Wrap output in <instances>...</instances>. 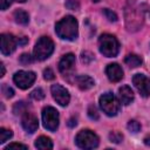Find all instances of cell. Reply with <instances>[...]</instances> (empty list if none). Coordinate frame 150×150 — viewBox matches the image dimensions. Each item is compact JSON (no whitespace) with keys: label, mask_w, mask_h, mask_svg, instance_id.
<instances>
[{"label":"cell","mask_w":150,"mask_h":150,"mask_svg":"<svg viewBox=\"0 0 150 150\" xmlns=\"http://www.w3.org/2000/svg\"><path fill=\"white\" fill-rule=\"evenodd\" d=\"M35 79H36L35 73H33V71H26V70H19L13 76V80H14L15 84L19 88H21V89L29 88L34 83Z\"/></svg>","instance_id":"7"},{"label":"cell","mask_w":150,"mask_h":150,"mask_svg":"<svg viewBox=\"0 0 150 150\" xmlns=\"http://www.w3.org/2000/svg\"><path fill=\"white\" fill-rule=\"evenodd\" d=\"M0 68H1V74H0V76L2 77V76L5 75V66H4V63H0Z\"/></svg>","instance_id":"35"},{"label":"cell","mask_w":150,"mask_h":150,"mask_svg":"<svg viewBox=\"0 0 150 150\" xmlns=\"http://www.w3.org/2000/svg\"><path fill=\"white\" fill-rule=\"evenodd\" d=\"M118 95H120V100L123 104L128 105L134 101V91L129 86H122L118 89Z\"/></svg>","instance_id":"14"},{"label":"cell","mask_w":150,"mask_h":150,"mask_svg":"<svg viewBox=\"0 0 150 150\" xmlns=\"http://www.w3.org/2000/svg\"><path fill=\"white\" fill-rule=\"evenodd\" d=\"M88 116L91 118V120H98V112H97V109L95 105H89L88 108Z\"/></svg>","instance_id":"27"},{"label":"cell","mask_w":150,"mask_h":150,"mask_svg":"<svg viewBox=\"0 0 150 150\" xmlns=\"http://www.w3.org/2000/svg\"><path fill=\"white\" fill-rule=\"evenodd\" d=\"M55 32L63 40H75L77 38V21L71 15H66L55 25Z\"/></svg>","instance_id":"1"},{"label":"cell","mask_w":150,"mask_h":150,"mask_svg":"<svg viewBox=\"0 0 150 150\" xmlns=\"http://www.w3.org/2000/svg\"><path fill=\"white\" fill-rule=\"evenodd\" d=\"M20 62H21L22 64H29V63L33 62V57H32L28 53H25V54H22V55L20 56Z\"/></svg>","instance_id":"29"},{"label":"cell","mask_w":150,"mask_h":150,"mask_svg":"<svg viewBox=\"0 0 150 150\" xmlns=\"http://www.w3.org/2000/svg\"><path fill=\"white\" fill-rule=\"evenodd\" d=\"M43 77L46 79V80H53L54 79V71L50 69V68H46L45 70H43Z\"/></svg>","instance_id":"30"},{"label":"cell","mask_w":150,"mask_h":150,"mask_svg":"<svg viewBox=\"0 0 150 150\" xmlns=\"http://www.w3.org/2000/svg\"><path fill=\"white\" fill-rule=\"evenodd\" d=\"M103 14L105 15V18H107L109 21H112V22H116V21H117V15H116L112 11H110V9H108V8L103 9Z\"/></svg>","instance_id":"26"},{"label":"cell","mask_w":150,"mask_h":150,"mask_svg":"<svg viewBox=\"0 0 150 150\" xmlns=\"http://www.w3.org/2000/svg\"><path fill=\"white\" fill-rule=\"evenodd\" d=\"M75 82L81 90H88L94 86V80L88 75H79L75 77Z\"/></svg>","instance_id":"15"},{"label":"cell","mask_w":150,"mask_h":150,"mask_svg":"<svg viewBox=\"0 0 150 150\" xmlns=\"http://www.w3.org/2000/svg\"><path fill=\"white\" fill-rule=\"evenodd\" d=\"M13 1H15V2H25L26 0H13Z\"/></svg>","instance_id":"37"},{"label":"cell","mask_w":150,"mask_h":150,"mask_svg":"<svg viewBox=\"0 0 150 150\" xmlns=\"http://www.w3.org/2000/svg\"><path fill=\"white\" fill-rule=\"evenodd\" d=\"M30 97L36 100V101H40V100H42L45 97V93H43V90L41 88H36L30 93Z\"/></svg>","instance_id":"23"},{"label":"cell","mask_w":150,"mask_h":150,"mask_svg":"<svg viewBox=\"0 0 150 150\" xmlns=\"http://www.w3.org/2000/svg\"><path fill=\"white\" fill-rule=\"evenodd\" d=\"M66 7L68 9H73V11H77L80 8V4L77 0H67L66 1Z\"/></svg>","instance_id":"28"},{"label":"cell","mask_w":150,"mask_h":150,"mask_svg":"<svg viewBox=\"0 0 150 150\" xmlns=\"http://www.w3.org/2000/svg\"><path fill=\"white\" fill-rule=\"evenodd\" d=\"M100 52L107 57H114L120 52V43L111 34H102L98 39Z\"/></svg>","instance_id":"2"},{"label":"cell","mask_w":150,"mask_h":150,"mask_svg":"<svg viewBox=\"0 0 150 150\" xmlns=\"http://www.w3.org/2000/svg\"><path fill=\"white\" fill-rule=\"evenodd\" d=\"M100 107L108 116H115L120 111L121 103L112 93H105L100 97Z\"/></svg>","instance_id":"4"},{"label":"cell","mask_w":150,"mask_h":150,"mask_svg":"<svg viewBox=\"0 0 150 150\" xmlns=\"http://www.w3.org/2000/svg\"><path fill=\"white\" fill-rule=\"evenodd\" d=\"M124 62H125L129 67L136 68V67H138V66L142 64V59H141L138 55H136V54H129V55H127Z\"/></svg>","instance_id":"18"},{"label":"cell","mask_w":150,"mask_h":150,"mask_svg":"<svg viewBox=\"0 0 150 150\" xmlns=\"http://www.w3.org/2000/svg\"><path fill=\"white\" fill-rule=\"evenodd\" d=\"M68 125H69L70 128L75 127V125H76V120H75V118H69V121H68Z\"/></svg>","instance_id":"34"},{"label":"cell","mask_w":150,"mask_h":150,"mask_svg":"<svg viewBox=\"0 0 150 150\" xmlns=\"http://www.w3.org/2000/svg\"><path fill=\"white\" fill-rule=\"evenodd\" d=\"M22 127L23 129L29 132V134H33L34 131H36L38 127H39V122H38V118L35 117V115H33L32 112H26L22 115Z\"/></svg>","instance_id":"12"},{"label":"cell","mask_w":150,"mask_h":150,"mask_svg":"<svg viewBox=\"0 0 150 150\" xmlns=\"http://www.w3.org/2000/svg\"><path fill=\"white\" fill-rule=\"evenodd\" d=\"M43 127L49 131H55L59 127V112L53 107H46L42 110Z\"/></svg>","instance_id":"6"},{"label":"cell","mask_w":150,"mask_h":150,"mask_svg":"<svg viewBox=\"0 0 150 150\" xmlns=\"http://www.w3.org/2000/svg\"><path fill=\"white\" fill-rule=\"evenodd\" d=\"M76 145L81 149H94L98 145L100 139L96 134L90 130H81L75 138Z\"/></svg>","instance_id":"5"},{"label":"cell","mask_w":150,"mask_h":150,"mask_svg":"<svg viewBox=\"0 0 150 150\" xmlns=\"http://www.w3.org/2000/svg\"><path fill=\"white\" fill-rule=\"evenodd\" d=\"M12 135H13L12 130L1 128V129H0V143H1V144L5 143L7 139H9V138L12 137Z\"/></svg>","instance_id":"20"},{"label":"cell","mask_w":150,"mask_h":150,"mask_svg":"<svg viewBox=\"0 0 150 150\" xmlns=\"http://www.w3.org/2000/svg\"><path fill=\"white\" fill-rule=\"evenodd\" d=\"M144 143H145L146 145H150V136H146V137L144 138Z\"/></svg>","instance_id":"36"},{"label":"cell","mask_w":150,"mask_h":150,"mask_svg":"<svg viewBox=\"0 0 150 150\" xmlns=\"http://www.w3.org/2000/svg\"><path fill=\"white\" fill-rule=\"evenodd\" d=\"M93 60H94V55H93L90 52H88V50L82 52V54H81V61H82V63L89 64Z\"/></svg>","instance_id":"21"},{"label":"cell","mask_w":150,"mask_h":150,"mask_svg":"<svg viewBox=\"0 0 150 150\" xmlns=\"http://www.w3.org/2000/svg\"><path fill=\"white\" fill-rule=\"evenodd\" d=\"M52 95L54 97V100L62 107L67 105L69 103V100H70V96H69V93L66 88H63L62 86L60 84H53L52 88Z\"/></svg>","instance_id":"10"},{"label":"cell","mask_w":150,"mask_h":150,"mask_svg":"<svg viewBox=\"0 0 150 150\" xmlns=\"http://www.w3.org/2000/svg\"><path fill=\"white\" fill-rule=\"evenodd\" d=\"M132 83L142 96H150V77L143 74H136L132 77Z\"/></svg>","instance_id":"8"},{"label":"cell","mask_w":150,"mask_h":150,"mask_svg":"<svg viewBox=\"0 0 150 150\" xmlns=\"http://www.w3.org/2000/svg\"><path fill=\"white\" fill-rule=\"evenodd\" d=\"M18 40L12 34H1L0 36V49L4 55H9L14 52Z\"/></svg>","instance_id":"9"},{"label":"cell","mask_w":150,"mask_h":150,"mask_svg":"<svg viewBox=\"0 0 150 150\" xmlns=\"http://www.w3.org/2000/svg\"><path fill=\"white\" fill-rule=\"evenodd\" d=\"M1 91H2L4 96L7 97V98H11V97L14 96V90H13L9 86H7V84H5V83L1 86Z\"/></svg>","instance_id":"22"},{"label":"cell","mask_w":150,"mask_h":150,"mask_svg":"<svg viewBox=\"0 0 150 150\" xmlns=\"http://www.w3.org/2000/svg\"><path fill=\"white\" fill-rule=\"evenodd\" d=\"M93 1H94V2H98L100 0H93Z\"/></svg>","instance_id":"38"},{"label":"cell","mask_w":150,"mask_h":150,"mask_svg":"<svg viewBox=\"0 0 150 150\" xmlns=\"http://www.w3.org/2000/svg\"><path fill=\"white\" fill-rule=\"evenodd\" d=\"M35 148H38V149H52L53 148V143H52L49 137L40 136L35 141Z\"/></svg>","instance_id":"16"},{"label":"cell","mask_w":150,"mask_h":150,"mask_svg":"<svg viewBox=\"0 0 150 150\" xmlns=\"http://www.w3.org/2000/svg\"><path fill=\"white\" fill-rule=\"evenodd\" d=\"M105 74L108 76V79L112 82H118L123 77V70H122L121 66L117 63L108 64V67L105 68Z\"/></svg>","instance_id":"13"},{"label":"cell","mask_w":150,"mask_h":150,"mask_svg":"<svg viewBox=\"0 0 150 150\" xmlns=\"http://www.w3.org/2000/svg\"><path fill=\"white\" fill-rule=\"evenodd\" d=\"M0 4H1V9L5 11L11 6V0H0Z\"/></svg>","instance_id":"32"},{"label":"cell","mask_w":150,"mask_h":150,"mask_svg":"<svg viewBox=\"0 0 150 150\" xmlns=\"http://www.w3.org/2000/svg\"><path fill=\"white\" fill-rule=\"evenodd\" d=\"M16 40H18V43H19V45H25V43H27V41H28V39L25 38V36H21V38L16 39Z\"/></svg>","instance_id":"33"},{"label":"cell","mask_w":150,"mask_h":150,"mask_svg":"<svg viewBox=\"0 0 150 150\" xmlns=\"http://www.w3.org/2000/svg\"><path fill=\"white\" fill-rule=\"evenodd\" d=\"M14 19L20 25H27L29 21V15L27 14V12H25L22 9H16L14 12Z\"/></svg>","instance_id":"17"},{"label":"cell","mask_w":150,"mask_h":150,"mask_svg":"<svg viewBox=\"0 0 150 150\" xmlns=\"http://www.w3.org/2000/svg\"><path fill=\"white\" fill-rule=\"evenodd\" d=\"M128 129H129V131H131V132H138V131L141 130V124H139L137 121L131 120V121H129V123H128Z\"/></svg>","instance_id":"24"},{"label":"cell","mask_w":150,"mask_h":150,"mask_svg":"<svg viewBox=\"0 0 150 150\" xmlns=\"http://www.w3.org/2000/svg\"><path fill=\"white\" fill-rule=\"evenodd\" d=\"M75 66V55L71 53H68L66 55H63V57L60 60L59 62V70L61 74L67 75L68 73H70L73 70Z\"/></svg>","instance_id":"11"},{"label":"cell","mask_w":150,"mask_h":150,"mask_svg":"<svg viewBox=\"0 0 150 150\" xmlns=\"http://www.w3.org/2000/svg\"><path fill=\"white\" fill-rule=\"evenodd\" d=\"M9 149H27V145H23L20 143H12L8 146H6V150H9Z\"/></svg>","instance_id":"31"},{"label":"cell","mask_w":150,"mask_h":150,"mask_svg":"<svg viewBox=\"0 0 150 150\" xmlns=\"http://www.w3.org/2000/svg\"><path fill=\"white\" fill-rule=\"evenodd\" d=\"M54 50V42L48 36H42L38 40L34 47V57L39 61L48 59Z\"/></svg>","instance_id":"3"},{"label":"cell","mask_w":150,"mask_h":150,"mask_svg":"<svg viewBox=\"0 0 150 150\" xmlns=\"http://www.w3.org/2000/svg\"><path fill=\"white\" fill-rule=\"evenodd\" d=\"M28 103L23 102V101H20V102H16L14 104V108H13V111L15 115H23L28 111Z\"/></svg>","instance_id":"19"},{"label":"cell","mask_w":150,"mask_h":150,"mask_svg":"<svg viewBox=\"0 0 150 150\" xmlns=\"http://www.w3.org/2000/svg\"><path fill=\"white\" fill-rule=\"evenodd\" d=\"M109 138L114 143H120L123 139V135L120 134V132H117V131H112V132L109 134Z\"/></svg>","instance_id":"25"}]
</instances>
